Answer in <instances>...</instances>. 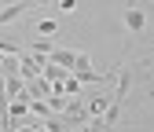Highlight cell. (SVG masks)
<instances>
[{"label":"cell","mask_w":154,"mask_h":132,"mask_svg":"<svg viewBox=\"0 0 154 132\" xmlns=\"http://www.w3.org/2000/svg\"><path fill=\"white\" fill-rule=\"evenodd\" d=\"M0 51H18V44H11V41H4V37H0Z\"/></svg>","instance_id":"obj_6"},{"label":"cell","mask_w":154,"mask_h":132,"mask_svg":"<svg viewBox=\"0 0 154 132\" xmlns=\"http://www.w3.org/2000/svg\"><path fill=\"white\" fill-rule=\"evenodd\" d=\"M51 48H55V44H51V41H33V55H37V51H41V55H48V51H51Z\"/></svg>","instance_id":"obj_5"},{"label":"cell","mask_w":154,"mask_h":132,"mask_svg":"<svg viewBox=\"0 0 154 132\" xmlns=\"http://www.w3.org/2000/svg\"><path fill=\"white\" fill-rule=\"evenodd\" d=\"M37 33H44V37L59 33V22H55V18H41V22H37Z\"/></svg>","instance_id":"obj_3"},{"label":"cell","mask_w":154,"mask_h":132,"mask_svg":"<svg viewBox=\"0 0 154 132\" xmlns=\"http://www.w3.org/2000/svg\"><path fill=\"white\" fill-rule=\"evenodd\" d=\"M106 110V99H88V114L95 118V114H103Z\"/></svg>","instance_id":"obj_4"},{"label":"cell","mask_w":154,"mask_h":132,"mask_svg":"<svg viewBox=\"0 0 154 132\" xmlns=\"http://www.w3.org/2000/svg\"><path fill=\"white\" fill-rule=\"evenodd\" d=\"M121 22H125L132 33H136V37H140V33H147V15H143V8H136V4H128V8H125Z\"/></svg>","instance_id":"obj_1"},{"label":"cell","mask_w":154,"mask_h":132,"mask_svg":"<svg viewBox=\"0 0 154 132\" xmlns=\"http://www.w3.org/2000/svg\"><path fill=\"white\" fill-rule=\"evenodd\" d=\"M29 11V4H8V8H0V26H8V22H15V18H22Z\"/></svg>","instance_id":"obj_2"}]
</instances>
